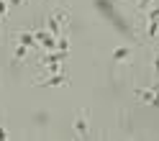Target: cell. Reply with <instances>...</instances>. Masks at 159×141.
<instances>
[{
    "instance_id": "obj_11",
    "label": "cell",
    "mask_w": 159,
    "mask_h": 141,
    "mask_svg": "<svg viewBox=\"0 0 159 141\" xmlns=\"http://www.w3.org/2000/svg\"><path fill=\"white\" fill-rule=\"evenodd\" d=\"M5 5H8V0H0V16L5 13Z\"/></svg>"
},
{
    "instance_id": "obj_3",
    "label": "cell",
    "mask_w": 159,
    "mask_h": 141,
    "mask_svg": "<svg viewBox=\"0 0 159 141\" xmlns=\"http://www.w3.org/2000/svg\"><path fill=\"white\" fill-rule=\"evenodd\" d=\"M69 82V77L64 75V72H54L52 77H46V80H41V87H62V85H67Z\"/></svg>"
},
{
    "instance_id": "obj_10",
    "label": "cell",
    "mask_w": 159,
    "mask_h": 141,
    "mask_svg": "<svg viewBox=\"0 0 159 141\" xmlns=\"http://www.w3.org/2000/svg\"><path fill=\"white\" fill-rule=\"evenodd\" d=\"M149 3H152V0H139V11H146Z\"/></svg>"
},
{
    "instance_id": "obj_5",
    "label": "cell",
    "mask_w": 159,
    "mask_h": 141,
    "mask_svg": "<svg viewBox=\"0 0 159 141\" xmlns=\"http://www.w3.org/2000/svg\"><path fill=\"white\" fill-rule=\"evenodd\" d=\"M18 41H21L23 46H34L36 44V36H34V31H21V34H18Z\"/></svg>"
},
{
    "instance_id": "obj_6",
    "label": "cell",
    "mask_w": 159,
    "mask_h": 141,
    "mask_svg": "<svg viewBox=\"0 0 159 141\" xmlns=\"http://www.w3.org/2000/svg\"><path fill=\"white\" fill-rule=\"evenodd\" d=\"M57 52H64V54H69V39H67L64 34L57 39Z\"/></svg>"
},
{
    "instance_id": "obj_1",
    "label": "cell",
    "mask_w": 159,
    "mask_h": 141,
    "mask_svg": "<svg viewBox=\"0 0 159 141\" xmlns=\"http://www.w3.org/2000/svg\"><path fill=\"white\" fill-rule=\"evenodd\" d=\"M134 95L139 103H146V105H157L159 108V82H154L152 87H136Z\"/></svg>"
},
{
    "instance_id": "obj_4",
    "label": "cell",
    "mask_w": 159,
    "mask_h": 141,
    "mask_svg": "<svg viewBox=\"0 0 159 141\" xmlns=\"http://www.w3.org/2000/svg\"><path fill=\"white\" fill-rule=\"evenodd\" d=\"M131 54H134L131 46H116V49H113V62H128Z\"/></svg>"
},
{
    "instance_id": "obj_7",
    "label": "cell",
    "mask_w": 159,
    "mask_h": 141,
    "mask_svg": "<svg viewBox=\"0 0 159 141\" xmlns=\"http://www.w3.org/2000/svg\"><path fill=\"white\" fill-rule=\"evenodd\" d=\"M152 69H154V77L159 80V46H157V52H154V59H152Z\"/></svg>"
},
{
    "instance_id": "obj_9",
    "label": "cell",
    "mask_w": 159,
    "mask_h": 141,
    "mask_svg": "<svg viewBox=\"0 0 159 141\" xmlns=\"http://www.w3.org/2000/svg\"><path fill=\"white\" fill-rule=\"evenodd\" d=\"M26 52H28V46H23V44H21V46L16 49V59H23V57H26Z\"/></svg>"
},
{
    "instance_id": "obj_8",
    "label": "cell",
    "mask_w": 159,
    "mask_h": 141,
    "mask_svg": "<svg viewBox=\"0 0 159 141\" xmlns=\"http://www.w3.org/2000/svg\"><path fill=\"white\" fill-rule=\"evenodd\" d=\"M149 36H159V21H149Z\"/></svg>"
},
{
    "instance_id": "obj_2",
    "label": "cell",
    "mask_w": 159,
    "mask_h": 141,
    "mask_svg": "<svg viewBox=\"0 0 159 141\" xmlns=\"http://www.w3.org/2000/svg\"><path fill=\"white\" fill-rule=\"evenodd\" d=\"M75 134L77 136H90V118H87V110H80L75 118Z\"/></svg>"
}]
</instances>
